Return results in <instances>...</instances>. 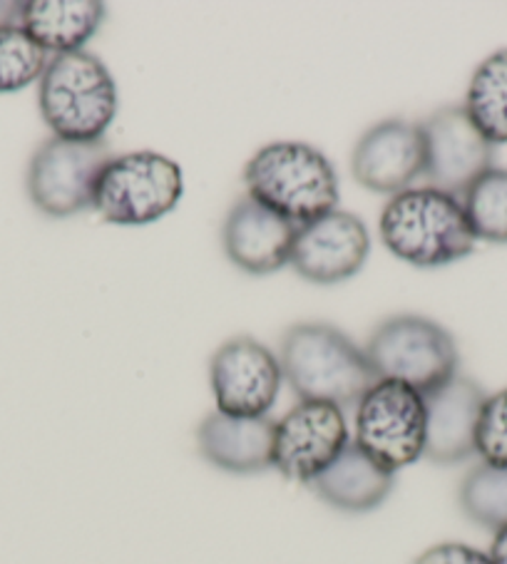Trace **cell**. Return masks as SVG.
<instances>
[{
	"mask_svg": "<svg viewBox=\"0 0 507 564\" xmlns=\"http://www.w3.org/2000/svg\"><path fill=\"white\" fill-rule=\"evenodd\" d=\"M279 364L299 401L331 403L341 411L358 405L378 383L366 348L331 324L291 326L281 338Z\"/></svg>",
	"mask_w": 507,
	"mask_h": 564,
	"instance_id": "1",
	"label": "cell"
},
{
	"mask_svg": "<svg viewBox=\"0 0 507 564\" xmlns=\"http://www.w3.org/2000/svg\"><path fill=\"white\" fill-rule=\"evenodd\" d=\"M378 231L393 257L418 269L455 264L475 249L463 202L435 187L393 194L380 214Z\"/></svg>",
	"mask_w": 507,
	"mask_h": 564,
	"instance_id": "2",
	"label": "cell"
},
{
	"mask_svg": "<svg viewBox=\"0 0 507 564\" xmlns=\"http://www.w3.org/2000/svg\"><path fill=\"white\" fill-rule=\"evenodd\" d=\"M249 197L296 227L336 212L338 177L321 150L304 142H271L244 167Z\"/></svg>",
	"mask_w": 507,
	"mask_h": 564,
	"instance_id": "3",
	"label": "cell"
},
{
	"mask_svg": "<svg viewBox=\"0 0 507 564\" xmlns=\"http://www.w3.org/2000/svg\"><path fill=\"white\" fill-rule=\"evenodd\" d=\"M37 105L53 138L100 142L117 115V85L100 57L85 51L47 61Z\"/></svg>",
	"mask_w": 507,
	"mask_h": 564,
	"instance_id": "4",
	"label": "cell"
},
{
	"mask_svg": "<svg viewBox=\"0 0 507 564\" xmlns=\"http://www.w3.org/2000/svg\"><path fill=\"white\" fill-rule=\"evenodd\" d=\"M366 356L378 381H396L418 393H433L457 376V346L447 330L425 316L386 318L370 336Z\"/></svg>",
	"mask_w": 507,
	"mask_h": 564,
	"instance_id": "5",
	"label": "cell"
},
{
	"mask_svg": "<svg viewBox=\"0 0 507 564\" xmlns=\"http://www.w3.org/2000/svg\"><path fill=\"white\" fill-rule=\"evenodd\" d=\"M184 194L180 164L160 152H125L105 164L93 207L120 227H142L177 207Z\"/></svg>",
	"mask_w": 507,
	"mask_h": 564,
	"instance_id": "6",
	"label": "cell"
},
{
	"mask_svg": "<svg viewBox=\"0 0 507 564\" xmlns=\"http://www.w3.org/2000/svg\"><path fill=\"white\" fill-rule=\"evenodd\" d=\"M354 443L398 473L425 453V398L396 381H378L356 405Z\"/></svg>",
	"mask_w": 507,
	"mask_h": 564,
	"instance_id": "7",
	"label": "cell"
},
{
	"mask_svg": "<svg viewBox=\"0 0 507 564\" xmlns=\"http://www.w3.org/2000/svg\"><path fill=\"white\" fill-rule=\"evenodd\" d=\"M112 158L115 154L105 140H45L28 167V197L45 217L53 219H65L90 209L97 182Z\"/></svg>",
	"mask_w": 507,
	"mask_h": 564,
	"instance_id": "8",
	"label": "cell"
},
{
	"mask_svg": "<svg viewBox=\"0 0 507 564\" xmlns=\"http://www.w3.org/2000/svg\"><path fill=\"white\" fill-rule=\"evenodd\" d=\"M423 140V177L431 187L461 199L473 184L493 170L495 148L487 142L463 105L441 107L418 122Z\"/></svg>",
	"mask_w": 507,
	"mask_h": 564,
	"instance_id": "9",
	"label": "cell"
},
{
	"mask_svg": "<svg viewBox=\"0 0 507 564\" xmlns=\"http://www.w3.org/2000/svg\"><path fill=\"white\" fill-rule=\"evenodd\" d=\"M284 381L279 356L251 336L229 338L209 364L217 411L237 417H267Z\"/></svg>",
	"mask_w": 507,
	"mask_h": 564,
	"instance_id": "10",
	"label": "cell"
},
{
	"mask_svg": "<svg viewBox=\"0 0 507 564\" xmlns=\"http://www.w3.org/2000/svg\"><path fill=\"white\" fill-rule=\"evenodd\" d=\"M348 443V423L338 405L299 401L277 421L274 468L287 480L311 485Z\"/></svg>",
	"mask_w": 507,
	"mask_h": 564,
	"instance_id": "11",
	"label": "cell"
},
{
	"mask_svg": "<svg viewBox=\"0 0 507 564\" xmlns=\"http://www.w3.org/2000/svg\"><path fill=\"white\" fill-rule=\"evenodd\" d=\"M370 251L368 229L350 212H328L326 217L299 227L289 264L311 284L331 286L356 276Z\"/></svg>",
	"mask_w": 507,
	"mask_h": 564,
	"instance_id": "12",
	"label": "cell"
},
{
	"mask_svg": "<svg viewBox=\"0 0 507 564\" xmlns=\"http://www.w3.org/2000/svg\"><path fill=\"white\" fill-rule=\"evenodd\" d=\"M299 227L254 197H241L222 227L224 254L254 276L274 274L291 261Z\"/></svg>",
	"mask_w": 507,
	"mask_h": 564,
	"instance_id": "13",
	"label": "cell"
},
{
	"mask_svg": "<svg viewBox=\"0 0 507 564\" xmlns=\"http://www.w3.org/2000/svg\"><path fill=\"white\" fill-rule=\"evenodd\" d=\"M350 170L360 187L376 194H398L411 189L423 177V140L418 124L406 120H384L358 140Z\"/></svg>",
	"mask_w": 507,
	"mask_h": 564,
	"instance_id": "14",
	"label": "cell"
},
{
	"mask_svg": "<svg viewBox=\"0 0 507 564\" xmlns=\"http://www.w3.org/2000/svg\"><path fill=\"white\" fill-rule=\"evenodd\" d=\"M425 398V453L435 465H457L475 455L477 423L485 391L473 378L457 373Z\"/></svg>",
	"mask_w": 507,
	"mask_h": 564,
	"instance_id": "15",
	"label": "cell"
},
{
	"mask_svg": "<svg viewBox=\"0 0 507 564\" xmlns=\"http://www.w3.org/2000/svg\"><path fill=\"white\" fill-rule=\"evenodd\" d=\"M274 433L271 417H237L209 413L197 427L199 455L214 468L234 475H254L274 468Z\"/></svg>",
	"mask_w": 507,
	"mask_h": 564,
	"instance_id": "16",
	"label": "cell"
},
{
	"mask_svg": "<svg viewBox=\"0 0 507 564\" xmlns=\"http://www.w3.org/2000/svg\"><path fill=\"white\" fill-rule=\"evenodd\" d=\"M396 473L386 470L350 441L346 451L309 485L321 500L341 512H370L393 492Z\"/></svg>",
	"mask_w": 507,
	"mask_h": 564,
	"instance_id": "17",
	"label": "cell"
},
{
	"mask_svg": "<svg viewBox=\"0 0 507 564\" xmlns=\"http://www.w3.org/2000/svg\"><path fill=\"white\" fill-rule=\"evenodd\" d=\"M100 0H31L21 8V28L45 53H75L100 31Z\"/></svg>",
	"mask_w": 507,
	"mask_h": 564,
	"instance_id": "18",
	"label": "cell"
},
{
	"mask_svg": "<svg viewBox=\"0 0 507 564\" xmlns=\"http://www.w3.org/2000/svg\"><path fill=\"white\" fill-rule=\"evenodd\" d=\"M463 107L493 148L507 144V51H497L477 65Z\"/></svg>",
	"mask_w": 507,
	"mask_h": 564,
	"instance_id": "19",
	"label": "cell"
},
{
	"mask_svg": "<svg viewBox=\"0 0 507 564\" xmlns=\"http://www.w3.org/2000/svg\"><path fill=\"white\" fill-rule=\"evenodd\" d=\"M463 514L477 528L503 530L507 528V468L481 463L465 475L457 490Z\"/></svg>",
	"mask_w": 507,
	"mask_h": 564,
	"instance_id": "20",
	"label": "cell"
},
{
	"mask_svg": "<svg viewBox=\"0 0 507 564\" xmlns=\"http://www.w3.org/2000/svg\"><path fill=\"white\" fill-rule=\"evenodd\" d=\"M461 202L475 239L507 245V170H487Z\"/></svg>",
	"mask_w": 507,
	"mask_h": 564,
	"instance_id": "21",
	"label": "cell"
},
{
	"mask_svg": "<svg viewBox=\"0 0 507 564\" xmlns=\"http://www.w3.org/2000/svg\"><path fill=\"white\" fill-rule=\"evenodd\" d=\"M47 67V53L21 25L0 28V95L21 93L41 80Z\"/></svg>",
	"mask_w": 507,
	"mask_h": 564,
	"instance_id": "22",
	"label": "cell"
},
{
	"mask_svg": "<svg viewBox=\"0 0 507 564\" xmlns=\"http://www.w3.org/2000/svg\"><path fill=\"white\" fill-rule=\"evenodd\" d=\"M475 455H481L487 465L507 468V388L485 398L477 423Z\"/></svg>",
	"mask_w": 507,
	"mask_h": 564,
	"instance_id": "23",
	"label": "cell"
},
{
	"mask_svg": "<svg viewBox=\"0 0 507 564\" xmlns=\"http://www.w3.org/2000/svg\"><path fill=\"white\" fill-rule=\"evenodd\" d=\"M413 564H495L490 554L463 542H441L418 554Z\"/></svg>",
	"mask_w": 507,
	"mask_h": 564,
	"instance_id": "24",
	"label": "cell"
},
{
	"mask_svg": "<svg viewBox=\"0 0 507 564\" xmlns=\"http://www.w3.org/2000/svg\"><path fill=\"white\" fill-rule=\"evenodd\" d=\"M490 560L495 564H507V528L497 530L495 538H493V544H490Z\"/></svg>",
	"mask_w": 507,
	"mask_h": 564,
	"instance_id": "25",
	"label": "cell"
},
{
	"mask_svg": "<svg viewBox=\"0 0 507 564\" xmlns=\"http://www.w3.org/2000/svg\"><path fill=\"white\" fill-rule=\"evenodd\" d=\"M21 8L23 3H0V28L21 25Z\"/></svg>",
	"mask_w": 507,
	"mask_h": 564,
	"instance_id": "26",
	"label": "cell"
}]
</instances>
